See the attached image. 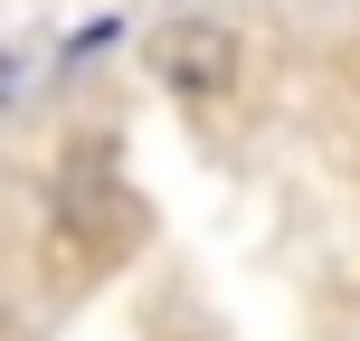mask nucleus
Masks as SVG:
<instances>
[{"label":"nucleus","instance_id":"1","mask_svg":"<svg viewBox=\"0 0 360 341\" xmlns=\"http://www.w3.org/2000/svg\"><path fill=\"white\" fill-rule=\"evenodd\" d=\"M152 76H162L171 95H190V105H218V95L247 76V48H237V29H218V19H171V29L152 38Z\"/></svg>","mask_w":360,"mask_h":341},{"label":"nucleus","instance_id":"2","mask_svg":"<svg viewBox=\"0 0 360 341\" xmlns=\"http://www.w3.org/2000/svg\"><path fill=\"white\" fill-rule=\"evenodd\" d=\"M29 95V48H0V114Z\"/></svg>","mask_w":360,"mask_h":341}]
</instances>
